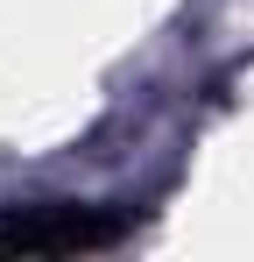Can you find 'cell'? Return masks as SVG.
<instances>
[{"instance_id": "6da1fadb", "label": "cell", "mask_w": 254, "mask_h": 262, "mask_svg": "<svg viewBox=\"0 0 254 262\" xmlns=\"http://www.w3.org/2000/svg\"><path fill=\"white\" fill-rule=\"evenodd\" d=\"M113 241H120V220L99 206H36L0 227V255H85Z\"/></svg>"}]
</instances>
